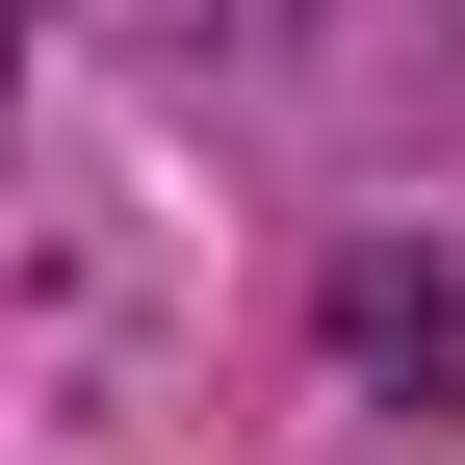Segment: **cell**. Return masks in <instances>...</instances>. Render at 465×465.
I'll list each match as a JSON object with an SVG mask.
<instances>
[]
</instances>
